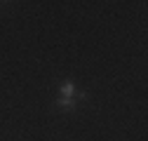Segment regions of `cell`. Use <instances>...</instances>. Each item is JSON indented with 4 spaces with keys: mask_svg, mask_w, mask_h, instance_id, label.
Returning <instances> with one entry per match:
<instances>
[{
    "mask_svg": "<svg viewBox=\"0 0 148 141\" xmlns=\"http://www.w3.org/2000/svg\"><path fill=\"white\" fill-rule=\"evenodd\" d=\"M75 94H78V90H75L73 80H66V82L59 85V97H75Z\"/></svg>",
    "mask_w": 148,
    "mask_h": 141,
    "instance_id": "2",
    "label": "cell"
},
{
    "mask_svg": "<svg viewBox=\"0 0 148 141\" xmlns=\"http://www.w3.org/2000/svg\"><path fill=\"white\" fill-rule=\"evenodd\" d=\"M78 101H87V94L78 92L75 97H57L54 99V108H59V111H78Z\"/></svg>",
    "mask_w": 148,
    "mask_h": 141,
    "instance_id": "1",
    "label": "cell"
}]
</instances>
